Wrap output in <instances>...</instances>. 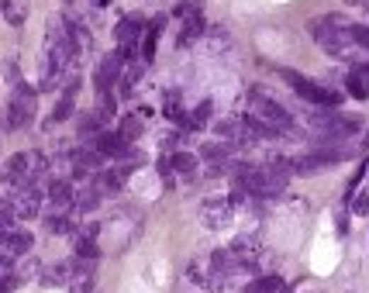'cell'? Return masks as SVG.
Returning <instances> with one entry per match:
<instances>
[{"instance_id":"obj_1","label":"cell","mask_w":369,"mask_h":293,"mask_svg":"<svg viewBox=\"0 0 369 293\" xmlns=\"http://www.w3.org/2000/svg\"><path fill=\"white\" fill-rule=\"evenodd\" d=\"M311 35L321 45V52L331 55V59H348L356 52V42L348 35V21H342L339 14H324V18H314L311 21Z\"/></svg>"},{"instance_id":"obj_2","label":"cell","mask_w":369,"mask_h":293,"mask_svg":"<svg viewBox=\"0 0 369 293\" xmlns=\"http://www.w3.org/2000/svg\"><path fill=\"white\" fill-rule=\"evenodd\" d=\"M252 121L259 125L263 138H280V134H293V117L276 104L273 97H266L263 90H252Z\"/></svg>"},{"instance_id":"obj_3","label":"cell","mask_w":369,"mask_h":293,"mask_svg":"<svg viewBox=\"0 0 369 293\" xmlns=\"http://www.w3.org/2000/svg\"><path fill=\"white\" fill-rule=\"evenodd\" d=\"M359 128H363V121L352 117V114H339V110H314V114H311V132H314L324 145L345 142L348 134H356Z\"/></svg>"},{"instance_id":"obj_4","label":"cell","mask_w":369,"mask_h":293,"mask_svg":"<svg viewBox=\"0 0 369 293\" xmlns=\"http://www.w3.org/2000/svg\"><path fill=\"white\" fill-rule=\"evenodd\" d=\"M283 80L293 86V93L300 97V100H307V104H314V107H324V110H335L339 107V93L335 90H328V86H321V83L314 80H307V76H300L297 69H283Z\"/></svg>"},{"instance_id":"obj_5","label":"cell","mask_w":369,"mask_h":293,"mask_svg":"<svg viewBox=\"0 0 369 293\" xmlns=\"http://www.w3.org/2000/svg\"><path fill=\"white\" fill-rule=\"evenodd\" d=\"M31 121H35V90L25 86V83H18L14 86V97L7 104V114H4V128L7 132H21Z\"/></svg>"},{"instance_id":"obj_6","label":"cell","mask_w":369,"mask_h":293,"mask_svg":"<svg viewBox=\"0 0 369 293\" xmlns=\"http://www.w3.org/2000/svg\"><path fill=\"white\" fill-rule=\"evenodd\" d=\"M345 159H352V149L342 145V142H331V145H321V149L307 152V156H297L293 159V173H317L324 166H335V162H345Z\"/></svg>"},{"instance_id":"obj_7","label":"cell","mask_w":369,"mask_h":293,"mask_svg":"<svg viewBox=\"0 0 369 293\" xmlns=\"http://www.w3.org/2000/svg\"><path fill=\"white\" fill-rule=\"evenodd\" d=\"M235 197H211V200L200 204V221L208 228H228L232 217H235Z\"/></svg>"},{"instance_id":"obj_8","label":"cell","mask_w":369,"mask_h":293,"mask_svg":"<svg viewBox=\"0 0 369 293\" xmlns=\"http://www.w3.org/2000/svg\"><path fill=\"white\" fill-rule=\"evenodd\" d=\"M214 132L221 134L225 142H232V145H252V142H256L252 125H249V121H242V117H225V121H217V125H214Z\"/></svg>"},{"instance_id":"obj_9","label":"cell","mask_w":369,"mask_h":293,"mask_svg":"<svg viewBox=\"0 0 369 293\" xmlns=\"http://www.w3.org/2000/svg\"><path fill=\"white\" fill-rule=\"evenodd\" d=\"M31 252V235L21 231V228H7L4 235H0V255L4 259H18V255H28Z\"/></svg>"},{"instance_id":"obj_10","label":"cell","mask_w":369,"mask_h":293,"mask_svg":"<svg viewBox=\"0 0 369 293\" xmlns=\"http://www.w3.org/2000/svg\"><path fill=\"white\" fill-rule=\"evenodd\" d=\"M11 207H14V217H35L38 207H42V190L35 187V183H25V187H18V197L11 200Z\"/></svg>"},{"instance_id":"obj_11","label":"cell","mask_w":369,"mask_h":293,"mask_svg":"<svg viewBox=\"0 0 369 293\" xmlns=\"http://www.w3.org/2000/svg\"><path fill=\"white\" fill-rule=\"evenodd\" d=\"M121 73H125V59H121L118 52L104 55V59H101V66H97V76H93V80H97V90L107 93L114 83L121 80Z\"/></svg>"},{"instance_id":"obj_12","label":"cell","mask_w":369,"mask_h":293,"mask_svg":"<svg viewBox=\"0 0 369 293\" xmlns=\"http://www.w3.org/2000/svg\"><path fill=\"white\" fill-rule=\"evenodd\" d=\"M142 28H145L142 18H125V21H118V28H114V42H118L121 49H135L138 38H142Z\"/></svg>"},{"instance_id":"obj_13","label":"cell","mask_w":369,"mask_h":293,"mask_svg":"<svg viewBox=\"0 0 369 293\" xmlns=\"http://www.w3.org/2000/svg\"><path fill=\"white\" fill-rule=\"evenodd\" d=\"M49 200H52L55 211H69L73 200H76V190H73V183H66V180H55L52 187H49Z\"/></svg>"},{"instance_id":"obj_14","label":"cell","mask_w":369,"mask_h":293,"mask_svg":"<svg viewBox=\"0 0 369 293\" xmlns=\"http://www.w3.org/2000/svg\"><path fill=\"white\" fill-rule=\"evenodd\" d=\"M200 31H204V11H197V14H190V18H183V31H180V49H186V45H193L197 38H200Z\"/></svg>"},{"instance_id":"obj_15","label":"cell","mask_w":369,"mask_h":293,"mask_svg":"<svg viewBox=\"0 0 369 293\" xmlns=\"http://www.w3.org/2000/svg\"><path fill=\"white\" fill-rule=\"evenodd\" d=\"M76 90H79V80L73 76V83H69V86H66V93H62V100L55 104L52 121H66V117L73 114V104H76Z\"/></svg>"},{"instance_id":"obj_16","label":"cell","mask_w":369,"mask_h":293,"mask_svg":"<svg viewBox=\"0 0 369 293\" xmlns=\"http://www.w3.org/2000/svg\"><path fill=\"white\" fill-rule=\"evenodd\" d=\"M245 293H287V283L283 276H259L245 287Z\"/></svg>"},{"instance_id":"obj_17","label":"cell","mask_w":369,"mask_h":293,"mask_svg":"<svg viewBox=\"0 0 369 293\" xmlns=\"http://www.w3.org/2000/svg\"><path fill=\"white\" fill-rule=\"evenodd\" d=\"M0 11H4V18H7L11 25L21 28L25 25V18H28V0H4Z\"/></svg>"},{"instance_id":"obj_18","label":"cell","mask_w":369,"mask_h":293,"mask_svg":"<svg viewBox=\"0 0 369 293\" xmlns=\"http://www.w3.org/2000/svg\"><path fill=\"white\" fill-rule=\"evenodd\" d=\"M166 162H169V169L180 173V176H190V173L197 169V156H190V152H173Z\"/></svg>"},{"instance_id":"obj_19","label":"cell","mask_w":369,"mask_h":293,"mask_svg":"<svg viewBox=\"0 0 369 293\" xmlns=\"http://www.w3.org/2000/svg\"><path fill=\"white\" fill-rule=\"evenodd\" d=\"M208 117H211V100H204V104L197 107L193 114H186L180 125H183L186 132H197V128H204V121H208Z\"/></svg>"},{"instance_id":"obj_20","label":"cell","mask_w":369,"mask_h":293,"mask_svg":"<svg viewBox=\"0 0 369 293\" xmlns=\"http://www.w3.org/2000/svg\"><path fill=\"white\" fill-rule=\"evenodd\" d=\"M121 187H125V169L101 173V180H97V190H101V193H118Z\"/></svg>"},{"instance_id":"obj_21","label":"cell","mask_w":369,"mask_h":293,"mask_svg":"<svg viewBox=\"0 0 369 293\" xmlns=\"http://www.w3.org/2000/svg\"><path fill=\"white\" fill-rule=\"evenodd\" d=\"M76 255L83 259V263H93V259L101 255V248H97V241H93V235H86V231L79 235V239H76Z\"/></svg>"},{"instance_id":"obj_22","label":"cell","mask_w":369,"mask_h":293,"mask_svg":"<svg viewBox=\"0 0 369 293\" xmlns=\"http://www.w3.org/2000/svg\"><path fill=\"white\" fill-rule=\"evenodd\" d=\"M97 204H101V190H97V187L79 190V193H76V200H73V207H76V211H93Z\"/></svg>"},{"instance_id":"obj_23","label":"cell","mask_w":369,"mask_h":293,"mask_svg":"<svg viewBox=\"0 0 369 293\" xmlns=\"http://www.w3.org/2000/svg\"><path fill=\"white\" fill-rule=\"evenodd\" d=\"M159 31H162V18H156L149 25V35H145V45H142V62H149L156 55V42H159Z\"/></svg>"},{"instance_id":"obj_24","label":"cell","mask_w":369,"mask_h":293,"mask_svg":"<svg viewBox=\"0 0 369 293\" xmlns=\"http://www.w3.org/2000/svg\"><path fill=\"white\" fill-rule=\"evenodd\" d=\"M345 90H348L356 100H366V97H369V83L363 80L359 73H348V76H345Z\"/></svg>"},{"instance_id":"obj_25","label":"cell","mask_w":369,"mask_h":293,"mask_svg":"<svg viewBox=\"0 0 369 293\" xmlns=\"http://www.w3.org/2000/svg\"><path fill=\"white\" fill-rule=\"evenodd\" d=\"M45 228H49L52 235H69V231H73V221L59 211V214H52V217H45Z\"/></svg>"},{"instance_id":"obj_26","label":"cell","mask_w":369,"mask_h":293,"mask_svg":"<svg viewBox=\"0 0 369 293\" xmlns=\"http://www.w3.org/2000/svg\"><path fill=\"white\" fill-rule=\"evenodd\" d=\"M228 45H232V35H228L225 28H214V31H211V42H208V49H211V52H225Z\"/></svg>"},{"instance_id":"obj_27","label":"cell","mask_w":369,"mask_h":293,"mask_svg":"<svg viewBox=\"0 0 369 293\" xmlns=\"http://www.w3.org/2000/svg\"><path fill=\"white\" fill-rule=\"evenodd\" d=\"M118 134H121L125 142H132V138H138V134H142V121H138V117H132V114H128V117L121 121V128H118Z\"/></svg>"},{"instance_id":"obj_28","label":"cell","mask_w":369,"mask_h":293,"mask_svg":"<svg viewBox=\"0 0 369 293\" xmlns=\"http://www.w3.org/2000/svg\"><path fill=\"white\" fill-rule=\"evenodd\" d=\"M348 35H352L356 49H366L369 52V25H348Z\"/></svg>"},{"instance_id":"obj_29","label":"cell","mask_w":369,"mask_h":293,"mask_svg":"<svg viewBox=\"0 0 369 293\" xmlns=\"http://www.w3.org/2000/svg\"><path fill=\"white\" fill-rule=\"evenodd\" d=\"M21 287V276L18 272H0V293H14Z\"/></svg>"},{"instance_id":"obj_30","label":"cell","mask_w":369,"mask_h":293,"mask_svg":"<svg viewBox=\"0 0 369 293\" xmlns=\"http://www.w3.org/2000/svg\"><path fill=\"white\" fill-rule=\"evenodd\" d=\"M162 110H166V117L183 121V110H180V97H176V93H169V97H166V107H162Z\"/></svg>"},{"instance_id":"obj_31","label":"cell","mask_w":369,"mask_h":293,"mask_svg":"<svg viewBox=\"0 0 369 293\" xmlns=\"http://www.w3.org/2000/svg\"><path fill=\"white\" fill-rule=\"evenodd\" d=\"M348 204H352V214H359V217H363V214H369V197H366V193H359V197H352Z\"/></svg>"},{"instance_id":"obj_32","label":"cell","mask_w":369,"mask_h":293,"mask_svg":"<svg viewBox=\"0 0 369 293\" xmlns=\"http://www.w3.org/2000/svg\"><path fill=\"white\" fill-rule=\"evenodd\" d=\"M356 73H359V76H363V80L369 83V62H363V66H359V69H356Z\"/></svg>"}]
</instances>
